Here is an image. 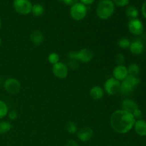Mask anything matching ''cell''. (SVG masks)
<instances>
[{
	"mask_svg": "<svg viewBox=\"0 0 146 146\" xmlns=\"http://www.w3.org/2000/svg\"><path fill=\"white\" fill-rule=\"evenodd\" d=\"M135 131L140 136H146V122L144 120L139 119L135 121L134 124Z\"/></svg>",
	"mask_w": 146,
	"mask_h": 146,
	"instance_id": "5bb4252c",
	"label": "cell"
},
{
	"mask_svg": "<svg viewBox=\"0 0 146 146\" xmlns=\"http://www.w3.org/2000/svg\"><path fill=\"white\" fill-rule=\"evenodd\" d=\"M12 128V125L8 121H1L0 122V134H4L8 133Z\"/></svg>",
	"mask_w": 146,
	"mask_h": 146,
	"instance_id": "44dd1931",
	"label": "cell"
},
{
	"mask_svg": "<svg viewBox=\"0 0 146 146\" xmlns=\"http://www.w3.org/2000/svg\"><path fill=\"white\" fill-rule=\"evenodd\" d=\"M128 29L130 32L135 36H140L143 34L144 30L142 21L138 19H131L128 22Z\"/></svg>",
	"mask_w": 146,
	"mask_h": 146,
	"instance_id": "52a82bcc",
	"label": "cell"
},
{
	"mask_svg": "<svg viewBox=\"0 0 146 146\" xmlns=\"http://www.w3.org/2000/svg\"><path fill=\"white\" fill-rule=\"evenodd\" d=\"M8 113V107L4 101L0 100V119L4 118Z\"/></svg>",
	"mask_w": 146,
	"mask_h": 146,
	"instance_id": "7402d4cb",
	"label": "cell"
},
{
	"mask_svg": "<svg viewBox=\"0 0 146 146\" xmlns=\"http://www.w3.org/2000/svg\"><path fill=\"white\" fill-rule=\"evenodd\" d=\"M1 19H0V29H1Z\"/></svg>",
	"mask_w": 146,
	"mask_h": 146,
	"instance_id": "d590c367",
	"label": "cell"
},
{
	"mask_svg": "<svg viewBox=\"0 0 146 146\" xmlns=\"http://www.w3.org/2000/svg\"><path fill=\"white\" fill-rule=\"evenodd\" d=\"M58 1H64V0H58Z\"/></svg>",
	"mask_w": 146,
	"mask_h": 146,
	"instance_id": "74e56055",
	"label": "cell"
},
{
	"mask_svg": "<svg viewBox=\"0 0 146 146\" xmlns=\"http://www.w3.org/2000/svg\"><path fill=\"white\" fill-rule=\"evenodd\" d=\"M125 61V58L124 56L122 54H118L115 56V62L118 64V65H122L123 63Z\"/></svg>",
	"mask_w": 146,
	"mask_h": 146,
	"instance_id": "83f0119b",
	"label": "cell"
},
{
	"mask_svg": "<svg viewBox=\"0 0 146 146\" xmlns=\"http://www.w3.org/2000/svg\"><path fill=\"white\" fill-rule=\"evenodd\" d=\"M123 81H125V82L128 83L130 86H131L134 88H135L137 86L139 85V84L141 83V80H140V78H138V77L131 75H128Z\"/></svg>",
	"mask_w": 146,
	"mask_h": 146,
	"instance_id": "e0dca14e",
	"label": "cell"
},
{
	"mask_svg": "<svg viewBox=\"0 0 146 146\" xmlns=\"http://www.w3.org/2000/svg\"><path fill=\"white\" fill-rule=\"evenodd\" d=\"M79 1H81V4L84 5H89V4H93L95 0H79Z\"/></svg>",
	"mask_w": 146,
	"mask_h": 146,
	"instance_id": "1f68e13d",
	"label": "cell"
},
{
	"mask_svg": "<svg viewBox=\"0 0 146 146\" xmlns=\"http://www.w3.org/2000/svg\"><path fill=\"white\" fill-rule=\"evenodd\" d=\"M104 89L108 95H115L121 91V82L113 77L108 78L104 84Z\"/></svg>",
	"mask_w": 146,
	"mask_h": 146,
	"instance_id": "5b68a950",
	"label": "cell"
},
{
	"mask_svg": "<svg viewBox=\"0 0 146 146\" xmlns=\"http://www.w3.org/2000/svg\"><path fill=\"white\" fill-rule=\"evenodd\" d=\"M2 82H3L2 78H1V77H0V86L1 85V84H2Z\"/></svg>",
	"mask_w": 146,
	"mask_h": 146,
	"instance_id": "e575fe53",
	"label": "cell"
},
{
	"mask_svg": "<svg viewBox=\"0 0 146 146\" xmlns=\"http://www.w3.org/2000/svg\"><path fill=\"white\" fill-rule=\"evenodd\" d=\"M66 129L69 133L74 134L75 133H76L77 131V126L76 125V123L72 121H70L68 123L66 124Z\"/></svg>",
	"mask_w": 146,
	"mask_h": 146,
	"instance_id": "d4e9b609",
	"label": "cell"
},
{
	"mask_svg": "<svg viewBox=\"0 0 146 146\" xmlns=\"http://www.w3.org/2000/svg\"><path fill=\"white\" fill-rule=\"evenodd\" d=\"M31 12L33 13V14L35 17H40V16L43 15V14H44V8L41 4H36L32 6Z\"/></svg>",
	"mask_w": 146,
	"mask_h": 146,
	"instance_id": "d6986e66",
	"label": "cell"
},
{
	"mask_svg": "<svg viewBox=\"0 0 146 146\" xmlns=\"http://www.w3.org/2000/svg\"><path fill=\"white\" fill-rule=\"evenodd\" d=\"M78 1L79 0H64V2L66 4L69 6H73L74 4L78 3Z\"/></svg>",
	"mask_w": 146,
	"mask_h": 146,
	"instance_id": "4dcf8cb0",
	"label": "cell"
},
{
	"mask_svg": "<svg viewBox=\"0 0 146 146\" xmlns=\"http://www.w3.org/2000/svg\"><path fill=\"white\" fill-rule=\"evenodd\" d=\"M125 14L129 18H131V19H137V17H138V11L135 7L130 6L126 9Z\"/></svg>",
	"mask_w": 146,
	"mask_h": 146,
	"instance_id": "ffe728a7",
	"label": "cell"
},
{
	"mask_svg": "<svg viewBox=\"0 0 146 146\" xmlns=\"http://www.w3.org/2000/svg\"><path fill=\"white\" fill-rule=\"evenodd\" d=\"M1 38H0V46H1Z\"/></svg>",
	"mask_w": 146,
	"mask_h": 146,
	"instance_id": "8d00e7d4",
	"label": "cell"
},
{
	"mask_svg": "<svg viewBox=\"0 0 146 146\" xmlns=\"http://www.w3.org/2000/svg\"><path fill=\"white\" fill-rule=\"evenodd\" d=\"M9 118L11 120H15L17 118V112L16 111H11L9 113Z\"/></svg>",
	"mask_w": 146,
	"mask_h": 146,
	"instance_id": "f546056e",
	"label": "cell"
},
{
	"mask_svg": "<svg viewBox=\"0 0 146 146\" xmlns=\"http://www.w3.org/2000/svg\"><path fill=\"white\" fill-rule=\"evenodd\" d=\"M133 115L134 116L135 119H141V118L143 117V113H142V111L139 109V108H137L133 113Z\"/></svg>",
	"mask_w": 146,
	"mask_h": 146,
	"instance_id": "f1b7e54d",
	"label": "cell"
},
{
	"mask_svg": "<svg viewBox=\"0 0 146 146\" xmlns=\"http://www.w3.org/2000/svg\"><path fill=\"white\" fill-rule=\"evenodd\" d=\"M30 39H31V42L36 46L41 45L43 43L44 39V34H42L41 31L39 30H35L31 33V36H30Z\"/></svg>",
	"mask_w": 146,
	"mask_h": 146,
	"instance_id": "9a60e30c",
	"label": "cell"
},
{
	"mask_svg": "<svg viewBox=\"0 0 146 146\" xmlns=\"http://www.w3.org/2000/svg\"><path fill=\"white\" fill-rule=\"evenodd\" d=\"M141 11H142V14L143 15V17L146 19V1L143 4L142 8H141Z\"/></svg>",
	"mask_w": 146,
	"mask_h": 146,
	"instance_id": "d6a6232c",
	"label": "cell"
},
{
	"mask_svg": "<svg viewBox=\"0 0 146 146\" xmlns=\"http://www.w3.org/2000/svg\"><path fill=\"white\" fill-rule=\"evenodd\" d=\"M130 0H113V4L118 7H125L129 4Z\"/></svg>",
	"mask_w": 146,
	"mask_h": 146,
	"instance_id": "4316f807",
	"label": "cell"
},
{
	"mask_svg": "<svg viewBox=\"0 0 146 146\" xmlns=\"http://www.w3.org/2000/svg\"><path fill=\"white\" fill-rule=\"evenodd\" d=\"M130 51L134 55H140L143 52L144 44L141 40L136 39L131 43L129 46Z\"/></svg>",
	"mask_w": 146,
	"mask_h": 146,
	"instance_id": "8fae6325",
	"label": "cell"
},
{
	"mask_svg": "<svg viewBox=\"0 0 146 146\" xmlns=\"http://www.w3.org/2000/svg\"><path fill=\"white\" fill-rule=\"evenodd\" d=\"M4 88L9 94H17L19 92L21 89V84L16 78H9L4 81Z\"/></svg>",
	"mask_w": 146,
	"mask_h": 146,
	"instance_id": "8992f818",
	"label": "cell"
},
{
	"mask_svg": "<svg viewBox=\"0 0 146 146\" xmlns=\"http://www.w3.org/2000/svg\"><path fill=\"white\" fill-rule=\"evenodd\" d=\"M13 5L15 11L22 15L30 14L33 6L29 0H14Z\"/></svg>",
	"mask_w": 146,
	"mask_h": 146,
	"instance_id": "277c9868",
	"label": "cell"
},
{
	"mask_svg": "<svg viewBox=\"0 0 146 146\" xmlns=\"http://www.w3.org/2000/svg\"><path fill=\"white\" fill-rule=\"evenodd\" d=\"M66 146H78V144H77V143L76 141H70L68 142Z\"/></svg>",
	"mask_w": 146,
	"mask_h": 146,
	"instance_id": "836d02e7",
	"label": "cell"
},
{
	"mask_svg": "<svg viewBox=\"0 0 146 146\" xmlns=\"http://www.w3.org/2000/svg\"><path fill=\"white\" fill-rule=\"evenodd\" d=\"M113 78L119 81H123L128 76L127 67L123 65H118L113 69Z\"/></svg>",
	"mask_w": 146,
	"mask_h": 146,
	"instance_id": "30bf717a",
	"label": "cell"
},
{
	"mask_svg": "<svg viewBox=\"0 0 146 146\" xmlns=\"http://www.w3.org/2000/svg\"><path fill=\"white\" fill-rule=\"evenodd\" d=\"M70 14L71 18L76 21L84 19L87 14V7L81 3H77L71 6L70 9Z\"/></svg>",
	"mask_w": 146,
	"mask_h": 146,
	"instance_id": "3957f363",
	"label": "cell"
},
{
	"mask_svg": "<svg viewBox=\"0 0 146 146\" xmlns=\"http://www.w3.org/2000/svg\"><path fill=\"white\" fill-rule=\"evenodd\" d=\"M90 96L94 100H100L104 97V91L98 86H94L90 91Z\"/></svg>",
	"mask_w": 146,
	"mask_h": 146,
	"instance_id": "2e32d148",
	"label": "cell"
},
{
	"mask_svg": "<svg viewBox=\"0 0 146 146\" xmlns=\"http://www.w3.org/2000/svg\"><path fill=\"white\" fill-rule=\"evenodd\" d=\"M94 135V131L90 128H81L77 133L78 138L82 142H87L89 141Z\"/></svg>",
	"mask_w": 146,
	"mask_h": 146,
	"instance_id": "7c38bea8",
	"label": "cell"
},
{
	"mask_svg": "<svg viewBox=\"0 0 146 146\" xmlns=\"http://www.w3.org/2000/svg\"><path fill=\"white\" fill-rule=\"evenodd\" d=\"M128 75L137 76L140 73V67L136 64H131L127 68Z\"/></svg>",
	"mask_w": 146,
	"mask_h": 146,
	"instance_id": "ac0fdd59",
	"label": "cell"
},
{
	"mask_svg": "<svg viewBox=\"0 0 146 146\" xmlns=\"http://www.w3.org/2000/svg\"><path fill=\"white\" fill-rule=\"evenodd\" d=\"M94 57L92 51L88 48H82L80 51H76V60L82 63H88L91 61Z\"/></svg>",
	"mask_w": 146,
	"mask_h": 146,
	"instance_id": "9c48e42d",
	"label": "cell"
},
{
	"mask_svg": "<svg viewBox=\"0 0 146 146\" xmlns=\"http://www.w3.org/2000/svg\"><path fill=\"white\" fill-rule=\"evenodd\" d=\"M59 55H58V54H56V53H51V54H50L48 56V62H49L50 64H53V65L59 62Z\"/></svg>",
	"mask_w": 146,
	"mask_h": 146,
	"instance_id": "603a6c76",
	"label": "cell"
},
{
	"mask_svg": "<svg viewBox=\"0 0 146 146\" xmlns=\"http://www.w3.org/2000/svg\"><path fill=\"white\" fill-rule=\"evenodd\" d=\"M118 44L119 46V47H121V48L125 49V48H129L130 45H131V42H130V41L128 38H122L118 41Z\"/></svg>",
	"mask_w": 146,
	"mask_h": 146,
	"instance_id": "cb8c5ba5",
	"label": "cell"
},
{
	"mask_svg": "<svg viewBox=\"0 0 146 146\" xmlns=\"http://www.w3.org/2000/svg\"><path fill=\"white\" fill-rule=\"evenodd\" d=\"M52 71L56 77L63 79L68 76V68L64 63L58 62L53 65Z\"/></svg>",
	"mask_w": 146,
	"mask_h": 146,
	"instance_id": "ba28073f",
	"label": "cell"
},
{
	"mask_svg": "<svg viewBox=\"0 0 146 146\" xmlns=\"http://www.w3.org/2000/svg\"><path fill=\"white\" fill-rule=\"evenodd\" d=\"M111 125L118 133L124 134L129 132L134 127L135 119L132 113L123 110H117L111 116Z\"/></svg>",
	"mask_w": 146,
	"mask_h": 146,
	"instance_id": "6da1fadb",
	"label": "cell"
},
{
	"mask_svg": "<svg viewBox=\"0 0 146 146\" xmlns=\"http://www.w3.org/2000/svg\"><path fill=\"white\" fill-rule=\"evenodd\" d=\"M115 4L111 0H102L98 3L96 9L97 16L101 19H108L113 14Z\"/></svg>",
	"mask_w": 146,
	"mask_h": 146,
	"instance_id": "7a4b0ae2",
	"label": "cell"
},
{
	"mask_svg": "<svg viewBox=\"0 0 146 146\" xmlns=\"http://www.w3.org/2000/svg\"><path fill=\"white\" fill-rule=\"evenodd\" d=\"M68 67L71 69L76 70L79 67V64H78V61L76 60H70L69 62L68 63Z\"/></svg>",
	"mask_w": 146,
	"mask_h": 146,
	"instance_id": "484cf974",
	"label": "cell"
},
{
	"mask_svg": "<svg viewBox=\"0 0 146 146\" xmlns=\"http://www.w3.org/2000/svg\"><path fill=\"white\" fill-rule=\"evenodd\" d=\"M121 108L123 111L133 113L137 108H138V106L133 100L125 99L121 104Z\"/></svg>",
	"mask_w": 146,
	"mask_h": 146,
	"instance_id": "4fadbf2b",
	"label": "cell"
}]
</instances>
